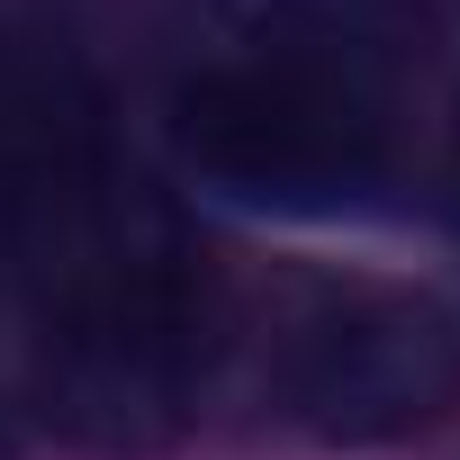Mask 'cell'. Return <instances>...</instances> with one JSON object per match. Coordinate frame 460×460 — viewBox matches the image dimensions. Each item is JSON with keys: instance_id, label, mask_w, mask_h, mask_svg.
<instances>
[{"instance_id": "6da1fadb", "label": "cell", "mask_w": 460, "mask_h": 460, "mask_svg": "<svg viewBox=\"0 0 460 460\" xmlns=\"http://www.w3.org/2000/svg\"><path fill=\"white\" fill-rule=\"evenodd\" d=\"M0 262L55 433L154 451L208 379V280L181 208L118 154L100 91L0 28Z\"/></svg>"}, {"instance_id": "7a4b0ae2", "label": "cell", "mask_w": 460, "mask_h": 460, "mask_svg": "<svg viewBox=\"0 0 460 460\" xmlns=\"http://www.w3.org/2000/svg\"><path fill=\"white\" fill-rule=\"evenodd\" d=\"M163 136L199 190L262 217H361L397 181L388 100L334 37H244L235 55H199L163 100Z\"/></svg>"}, {"instance_id": "3957f363", "label": "cell", "mask_w": 460, "mask_h": 460, "mask_svg": "<svg viewBox=\"0 0 460 460\" xmlns=\"http://www.w3.org/2000/svg\"><path fill=\"white\" fill-rule=\"evenodd\" d=\"M280 406L316 442H397L460 406V307L424 289L325 298L280 352Z\"/></svg>"}]
</instances>
